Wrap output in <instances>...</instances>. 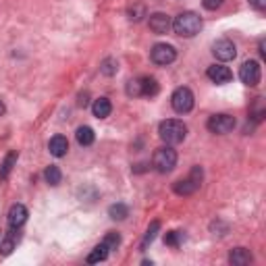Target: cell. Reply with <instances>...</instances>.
<instances>
[{
    "label": "cell",
    "instance_id": "obj_1",
    "mask_svg": "<svg viewBox=\"0 0 266 266\" xmlns=\"http://www.w3.org/2000/svg\"><path fill=\"white\" fill-rule=\"evenodd\" d=\"M171 29L177 35H181V37H194L202 29V19L196 15L194 10H185V12H181V15H177L173 19V27Z\"/></svg>",
    "mask_w": 266,
    "mask_h": 266
},
{
    "label": "cell",
    "instance_id": "obj_2",
    "mask_svg": "<svg viewBox=\"0 0 266 266\" xmlns=\"http://www.w3.org/2000/svg\"><path fill=\"white\" fill-rule=\"evenodd\" d=\"M158 135H160L162 142L169 144V146L181 144L187 137V125L179 119H167L158 125Z\"/></svg>",
    "mask_w": 266,
    "mask_h": 266
},
{
    "label": "cell",
    "instance_id": "obj_3",
    "mask_svg": "<svg viewBox=\"0 0 266 266\" xmlns=\"http://www.w3.org/2000/svg\"><path fill=\"white\" fill-rule=\"evenodd\" d=\"M202 181H204V169L202 167H194L192 173H189L185 179H179L173 185V192L177 196H192L202 187Z\"/></svg>",
    "mask_w": 266,
    "mask_h": 266
},
{
    "label": "cell",
    "instance_id": "obj_4",
    "mask_svg": "<svg viewBox=\"0 0 266 266\" xmlns=\"http://www.w3.org/2000/svg\"><path fill=\"white\" fill-rule=\"evenodd\" d=\"M152 164H154V169L162 175L171 173L175 167H177V152L167 144L154 152V156H152Z\"/></svg>",
    "mask_w": 266,
    "mask_h": 266
},
{
    "label": "cell",
    "instance_id": "obj_5",
    "mask_svg": "<svg viewBox=\"0 0 266 266\" xmlns=\"http://www.w3.org/2000/svg\"><path fill=\"white\" fill-rule=\"evenodd\" d=\"M194 104H196V98H194V92L189 90V87H177L171 96V106L175 112H179V115L192 112Z\"/></svg>",
    "mask_w": 266,
    "mask_h": 266
},
{
    "label": "cell",
    "instance_id": "obj_6",
    "mask_svg": "<svg viewBox=\"0 0 266 266\" xmlns=\"http://www.w3.org/2000/svg\"><path fill=\"white\" fill-rule=\"evenodd\" d=\"M235 117L227 115V112H221V115H212L206 123V127L210 133H217V135H225V133H231L235 129Z\"/></svg>",
    "mask_w": 266,
    "mask_h": 266
},
{
    "label": "cell",
    "instance_id": "obj_7",
    "mask_svg": "<svg viewBox=\"0 0 266 266\" xmlns=\"http://www.w3.org/2000/svg\"><path fill=\"white\" fill-rule=\"evenodd\" d=\"M150 58H152V62H154V65L167 67V65H171V62H175L177 50H175V46H171V44H156L154 48H152Z\"/></svg>",
    "mask_w": 266,
    "mask_h": 266
},
{
    "label": "cell",
    "instance_id": "obj_8",
    "mask_svg": "<svg viewBox=\"0 0 266 266\" xmlns=\"http://www.w3.org/2000/svg\"><path fill=\"white\" fill-rule=\"evenodd\" d=\"M239 79H242V83L254 87L260 83L262 79V69H260V62L258 60H246L242 69H239Z\"/></svg>",
    "mask_w": 266,
    "mask_h": 266
},
{
    "label": "cell",
    "instance_id": "obj_9",
    "mask_svg": "<svg viewBox=\"0 0 266 266\" xmlns=\"http://www.w3.org/2000/svg\"><path fill=\"white\" fill-rule=\"evenodd\" d=\"M212 54L217 56V60H221V62H229V60H233L235 56H237V48H235V44L231 42V40H219L217 44L212 46Z\"/></svg>",
    "mask_w": 266,
    "mask_h": 266
},
{
    "label": "cell",
    "instance_id": "obj_10",
    "mask_svg": "<svg viewBox=\"0 0 266 266\" xmlns=\"http://www.w3.org/2000/svg\"><path fill=\"white\" fill-rule=\"evenodd\" d=\"M148 25H150V29L162 35V33H169L171 27H173V21L171 17L167 15V12H152L150 19H148Z\"/></svg>",
    "mask_w": 266,
    "mask_h": 266
},
{
    "label": "cell",
    "instance_id": "obj_11",
    "mask_svg": "<svg viewBox=\"0 0 266 266\" xmlns=\"http://www.w3.org/2000/svg\"><path fill=\"white\" fill-rule=\"evenodd\" d=\"M206 75H208V79H210L212 83H217V85L229 83V81L233 79L231 69H229V67H225V65H212V67H208Z\"/></svg>",
    "mask_w": 266,
    "mask_h": 266
},
{
    "label": "cell",
    "instance_id": "obj_12",
    "mask_svg": "<svg viewBox=\"0 0 266 266\" xmlns=\"http://www.w3.org/2000/svg\"><path fill=\"white\" fill-rule=\"evenodd\" d=\"M48 152L54 158L67 156V152H69V139L65 135H54L52 139H50V144H48Z\"/></svg>",
    "mask_w": 266,
    "mask_h": 266
},
{
    "label": "cell",
    "instance_id": "obj_13",
    "mask_svg": "<svg viewBox=\"0 0 266 266\" xmlns=\"http://www.w3.org/2000/svg\"><path fill=\"white\" fill-rule=\"evenodd\" d=\"M25 221H27V208H25L23 204L10 206V210H8V227H15V229H19Z\"/></svg>",
    "mask_w": 266,
    "mask_h": 266
},
{
    "label": "cell",
    "instance_id": "obj_14",
    "mask_svg": "<svg viewBox=\"0 0 266 266\" xmlns=\"http://www.w3.org/2000/svg\"><path fill=\"white\" fill-rule=\"evenodd\" d=\"M252 262V252L246 248H233L229 252V264L233 266H248Z\"/></svg>",
    "mask_w": 266,
    "mask_h": 266
},
{
    "label": "cell",
    "instance_id": "obj_15",
    "mask_svg": "<svg viewBox=\"0 0 266 266\" xmlns=\"http://www.w3.org/2000/svg\"><path fill=\"white\" fill-rule=\"evenodd\" d=\"M92 112H94V117H98V119L110 117V112H112L110 100H108V98H96L94 104H92Z\"/></svg>",
    "mask_w": 266,
    "mask_h": 266
},
{
    "label": "cell",
    "instance_id": "obj_16",
    "mask_svg": "<svg viewBox=\"0 0 266 266\" xmlns=\"http://www.w3.org/2000/svg\"><path fill=\"white\" fill-rule=\"evenodd\" d=\"M17 158H19V152H17V150H10L8 154L4 156L2 164H0V179H8V175H10L12 167H15Z\"/></svg>",
    "mask_w": 266,
    "mask_h": 266
},
{
    "label": "cell",
    "instance_id": "obj_17",
    "mask_svg": "<svg viewBox=\"0 0 266 266\" xmlns=\"http://www.w3.org/2000/svg\"><path fill=\"white\" fill-rule=\"evenodd\" d=\"M15 244H17V229L10 227V231L4 235L2 244H0V256H10V252L15 250Z\"/></svg>",
    "mask_w": 266,
    "mask_h": 266
},
{
    "label": "cell",
    "instance_id": "obj_18",
    "mask_svg": "<svg viewBox=\"0 0 266 266\" xmlns=\"http://www.w3.org/2000/svg\"><path fill=\"white\" fill-rule=\"evenodd\" d=\"M108 246L102 242L100 246H96L92 252H90V256H87V264H98V262H104L108 258Z\"/></svg>",
    "mask_w": 266,
    "mask_h": 266
},
{
    "label": "cell",
    "instance_id": "obj_19",
    "mask_svg": "<svg viewBox=\"0 0 266 266\" xmlns=\"http://www.w3.org/2000/svg\"><path fill=\"white\" fill-rule=\"evenodd\" d=\"M75 137H77V144H79V146H92V144H94V139H96V133H94L92 127L83 125V127L77 129Z\"/></svg>",
    "mask_w": 266,
    "mask_h": 266
},
{
    "label": "cell",
    "instance_id": "obj_20",
    "mask_svg": "<svg viewBox=\"0 0 266 266\" xmlns=\"http://www.w3.org/2000/svg\"><path fill=\"white\" fill-rule=\"evenodd\" d=\"M158 231H160V223H158V221H152V225L148 227V231H146V235H144V239H142V246H139V250L146 252L148 246L156 239V233H158Z\"/></svg>",
    "mask_w": 266,
    "mask_h": 266
},
{
    "label": "cell",
    "instance_id": "obj_21",
    "mask_svg": "<svg viewBox=\"0 0 266 266\" xmlns=\"http://www.w3.org/2000/svg\"><path fill=\"white\" fill-rule=\"evenodd\" d=\"M108 217L112 219V221H125L129 217V208L123 204V202H117V204H112L110 208H108Z\"/></svg>",
    "mask_w": 266,
    "mask_h": 266
},
{
    "label": "cell",
    "instance_id": "obj_22",
    "mask_svg": "<svg viewBox=\"0 0 266 266\" xmlns=\"http://www.w3.org/2000/svg\"><path fill=\"white\" fill-rule=\"evenodd\" d=\"M44 179H46L48 185L56 187V185L62 181V173H60V169L56 167V164H50V167L44 171Z\"/></svg>",
    "mask_w": 266,
    "mask_h": 266
},
{
    "label": "cell",
    "instance_id": "obj_23",
    "mask_svg": "<svg viewBox=\"0 0 266 266\" xmlns=\"http://www.w3.org/2000/svg\"><path fill=\"white\" fill-rule=\"evenodd\" d=\"M139 83H142V96H156L158 94V81L154 77H139Z\"/></svg>",
    "mask_w": 266,
    "mask_h": 266
},
{
    "label": "cell",
    "instance_id": "obj_24",
    "mask_svg": "<svg viewBox=\"0 0 266 266\" xmlns=\"http://www.w3.org/2000/svg\"><path fill=\"white\" fill-rule=\"evenodd\" d=\"M100 71H102V75H106V77H112V75H117V71H119L117 58H104L102 65H100Z\"/></svg>",
    "mask_w": 266,
    "mask_h": 266
},
{
    "label": "cell",
    "instance_id": "obj_25",
    "mask_svg": "<svg viewBox=\"0 0 266 266\" xmlns=\"http://www.w3.org/2000/svg\"><path fill=\"white\" fill-rule=\"evenodd\" d=\"M125 92H127V96H131V98H139V96H142V83H139V77L127 81V87H125Z\"/></svg>",
    "mask_w": 266,
    "mask_h": 266
},
{
    "label": "cell",
    "instance_id": "obj_26",
    "mask_svg": "<svg viewBox=\"0 0 266 266\" xmlns=\"http://www.w3.org/2000/svg\"><path fill=\"white\" fill-rule=\"evenodd\" d=\"M181 233L179 231H169L167 235H164V244L171 246V248H179L181 246Z\"/></svg>",
    "mask_w": 266,
    "mask_h": 266
},
{
    "label": "cell",
    "instance_id": "obj_27",
    "mask_svg": "<svg viewBox=\"0 0 266 266\" xmlns=\"http://www.w3.org/2000/svg\"><path fill=\"white\" fill-rule=\"evenodd\" d=\"M127 15H129L131 21H139L142 17H146V8H144V4H135L127 10Z\"/></svg>",
    "mask_w": 266,
    "mask_h": 266
},
{
    "label": "cell",
    "instance_id": "obj_28",
    "mask_svg": "<svg viewBox=\"0 0 266 266\" xmlns=\"http://www.w3.org/2000/svg\"><path fill=\"white\" fill-rule=\"evenodd\" d=\"M104 244L108 246V250H117L121 246V235L119 233H108L104 237Z\"/></svg>",
    "mask_w": 266,
    "mask_h": 266
},
{
    "label": "cell",
    "instance_id": "obj_29",
    "mask_svg": "<svg viewBox=\"0 0 266 266\" xmlns=\"http://www.w3.org/2000/svg\"><path fill=\"white\" fill-rule=\"evenodd\" d=\"M225 0H202V6H204L206 10H217L223 6Z\"/></svg>",
    "mask_w": 266,
    "mask_h": 266
},
{
    "label": "cell",
    "instance_id": "obj_30",
    "mask_svg": "<svg viewBox=\"0 0 266 266\" xmlns=\"http://www.w3.org/2000/svg\"><path fill=\"white\" fill-rule=\"evenodd\" d=\"M250 6H254L256 10H264L266 8V0H250Z\"/></svg>",
    "mask_w": 266,
    "mask_h": 266
},
{
    "label": "cell",
    "instance_id": "obj_31",
    "mask_svg": "<svg viewBox=\"0 0 266 266\" xmlns=\"http://www.w3.org/2000/svg\"><path fill=\"white\" fill-rule=\"evenodd\" d=\"M79 106H81V108L87 106V94H81V98H79Z\"/></svg>",
    "mask_w": 266,
    "mask_h": 266
},
{
    "label": "cell",
    "instance_id": "obj_32",
    "mask_svg": "<svg viewBox=\"0 0 266 266\" xmlns=\"http://www.w3.org/2000/svg\"><path fill=\"white\" fill-rule=\"evenodd\" d=\"M4 112H6V106H4V102H2V100H0V117H2Z\"/></svg>",
    "mask_w": 266,
    "mask_h": 266
}]
</instances>
